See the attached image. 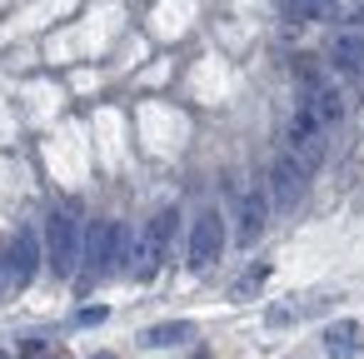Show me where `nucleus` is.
Wrapping results in <instances>:
<instances>
[{"label": "nucleus", "mask_w": 364, "mask_h": 359, "mask_svg": "<svg viewBox=\"0 0 364 359\" xmlns=\"http://www.w3.org/2000/svg\"><path fill=\"white\" fill-rule=\"evenodd\" d=\"M46 259H50L55 279H75V269L85 259V235H80L75 205L50 210V220H46Z\"/></svg>", "instance_id": "f257e3e1"}, {"label": "nucleus", "mask_w": 364, "mask_h": 359, "mask_svg": "<svg viewBox=\"0 0 364 359\" xmlns=\"http://www.w3.org/2000/svg\"><path fill=\"white\" fill-rule=\"evenodd\" d=\"M289 155L299 165H309V170H319L324 155H329V125L314 115L309 100H299V110L289 115Z\"/></svg>", "instance_id": "f03ea898"}, {"label": "nucleus", "mask_w": 364, "mask_h": 359, "mask_svg": "<svg viewBox=\"0 0 364 359\" xmlns=\"http://www.w3.org/2000/svg\"><path fill=\"white\" fill-rule=\"evenodd\" d=\"M170 230H175V210H160L140 235H135V254H130V274L135 279H155L170 250Z\"/></svg>", "instance_id": "7ed1b4c3"}, {"label": "nucleus", "mask_w": 364, "mask_h": 359, "mask_svg": "<svg viewBox=\"0 0 364 359\" xmlns=\"http://www.w3.org/2000/svg\"><path fill=\"white\" fill-rule=\"evenodd\" d=\"M41 259H46V254H41L36 230H31V225H21L6 245H0V269H6V289H26Z\"/></svg>", "instance_id": "20e7f679"}, {"label": "nucleus", "mask_w": 364, "mask_h": 359, "mask_svg": "<svg viewBox=\"0 0 364 359\" xmlns=\"http://www.w3.org/2000/svg\"><path fill=\"white\" fill-rule=\"evenodd\" d=\"M225 250V215L220 210H200L190 225V269H210Z\"/></svg>", "instance_id": "39448f33"}, {"label": "nucleus", "mask_w": 364, "mask_h": 359, "mask_svg": "<svg viewBox=\"0 0 364 359\" xmlns=\"http://www.w3.org/2000/svg\"><path fill=\"white\" fill-rule=\"evenodd\" d=\"M309 165H299L294 155H279L274 160V170H269V190H274V205L279 210H294L299 200H304V190H309Z\"/></svg>", "instance_id": "423d86ee"}, {"label": "nucleus", "mask_w": 364, "mask_h": 359, "mask_svg": "<svg viewBox=\"0 0 364 359\" xmlns=\"http://www.w3.org/2000/svg\"><path fill=\"white\" fill-rule=\"evenodd\" d=\"M110 230H115V220H95L85 230V284L110 279Z\"/></svg>", "instance_id": "0eeeda50"}, {"label": "nucleus", "mask_w": 364, "mask_h": 359, "mask_svg": "<svg viewBox=\"0 0 364 359\" xmlns=\"http://www.w3.org/2000/svg\"><path fill=\"white\" fill-rule=\"evenodd\" d=\"M359 349H364V324L359 319H334L324 329V354L329 359H359Z\"/></svg>", "instance_id": "6e6552de"}, {"label": "nucleus", "mask_w": 364, "mask_h": 359, "mask_svg": "<svg viewBox=\"0 0 364 359\" xmlns=\"http://www.w3.org/2000/svg\"><path fill=\"white\" fill-rule=\"evenodd\" d=\"M329 65L334 70H344V75H364V31H339L334 41H329Z\"/></svg>", "instance_id": "1a4fd4ad"}, {"label": "nucleus", "mask_w": 364, "mask_h": 359, "mask_svg": "<svg viewBox=\"0 0 364 359\" xmlns=\"http://www.w3.org/2000/svg\"><path fill=\"white\" fill-rule=\"evenodd\" d=\"M304 100H309V105H314V115H319V120L334 130V125L349 115V100H354V95H349V90H334V85L324 80V85H319V90H309Z\"/></svg>", "instance_id": "9d476101"}, {"label": "nucleus", "mask_w": 364, "mask_h": 359, "mask_svg": "<svg viewBox=\"0 0 364 359\" xmlns=\"http://www.w3.org/2000/svg\"><path fill=\"white\" fill-rule=\"evenodd\" d=\"M259 235H264V195L250 190L240 200V245H255Z\"/></svg>", "instance_id": "9b49d317"}, {"label": "nucleus", "mask_w": 364, "mask_h": 359, "mask_svg": "<svg viewBox=\"0 0 364 359\" xmlns=\"http://www.w3.org/2000/svg\"><path fill=\"white\" fill-rule=\"evenodd\" d=\"M185 339H195V324L190 319H170V324H155V329L140 334L145 349H170V344H185Z\"/></svg>", "instance_id": "f8f14e48"}, {"label": "nucleus", "mask_w": 364, "mask_h": 359, "mask_svg": "<svg viewBox=\"0 0 364 359\" xmlns=\"http://www.w3.org/2000/svg\"><path fill=\"white\" fill-rule=\"evenodd\" d=\"M284 11L294 21H334L339 16V0H284Z\"/></svg>", "instance_id": "ddd939ff"}, {"label": "nucleus", "mask_w": 364, "mask_h": 359, "mask_svg": "<svg viewBox=\"0 0 364 359\" xmlns=\"http://www.w3.org/2000/svg\"><path fill=\"white\" fill-rule=\"evenodd\" d=\"M269 279V264H255V269H245L240 279H235V289H230V299H250V294H259V284Z\"/></svg>", "instance_id": "4468645a"}, {"label": "nucleus", "mask_w": 364, "mask_h": 359, "mask_svg": "<svg viewBox=\"0 0 364 359\" xmlns=\"http://www.w3.org/2000/svg\"><path fill=\"white\" fill-rule=\"evenodd\" d=\"M294 75H299L309 90H319V85H324V65H319V55H294Z\"/></svg>", "instance_id": "2eb2a0df"}, {"label": "nucleus", "mask_w": 364, "mask_h": 359, "mask_svg": "<svg viewBox=\"0 0 364 359\" xmlns=\"http://www.w3.org/2000/svg\"><path fill=\"white\" fill-rule=\"evenodd\" d=\"M105 314H110V309H105V304H85V309H80V314H75V324H100V319H105Z\"/></svg>", "instance_id": "dca6fc26"}, {"label": "nucleus", "mask_w": 364, "mask_h": 359, "mask_svg": "<svg viewBox=\"0 0 364 359\" xmlns=\"http://www.w3.org/2000/svg\"><path fill=\"white\" fill-rule=\"evenodd\" d=\"M21 359H55V349H50V344H41V339H31V344L21 349Z\"/></svg>", "instance_id": "f3484780"}, {"label": "nucleus", "mask_w": 364, "mask_h": 359, "mask_svg": "<svg viewBox=\"0 0 364 359\" xmlns=\"http://www.w3.org/2000/svg\"><path fill=\"white\" fill-rule=\"evenodd\" d=\"M344 26H349V31H364V6H354V11H349V21H344Z\"/></svg>", "instance_id": "a211bd4d"}, {"label": "nucleus", "mask_w": 364, "mask_h": 359, "mask_svg": "<svg viewBox=\"0 0 364 359\" xmlns=\"http://www.w3.org/2000/svg\"><path fill=\"white\" fill-rule=\"evenodd\" d=\"M55 359H70V354H65V349H55Z\"/></svg>", "instance_id": "6ab92c4d"}, {"label": "nucleus", "mask_w": 364, "mask_h": 359, "mask_svg": "<svg viewBox=\"0 0 364 359\" xmlns=\"http://www.w3.org/2000/svg\"><path fill=\"white\" fill-rule=\"evenodd\" d=\"M90 359H115V354H90Z\"/></svg>", "instance_id": "aec40b11"}, {"label": "nucleus", "mask_w": 364, "mask_h": 359, "mask_svg": "<svg viewBox=\"0 0 364 359\" xmlns=\"http://www.w3.org/2000/svg\"><path fill=\"white\" fill-rule=\"evenodd\" d=\"M0 359H11V354H6V349H0Z\"/></svg>", "instance_id": "412c9836"}]
</instances>
